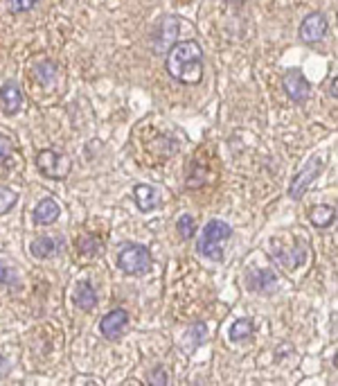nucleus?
Listing matches in <instances>:
<instances>
[{
    "mask_svg": "<svg viewBox=\"0 0 338 386\" xmlns=\"http://www.w3.org/2000/svg\"><path fill=\"white\" fill-rule=\"evenodd\" d=\"M167 75L181 84H199L203 79V48L196 41L174 43L167 52Z\"/></svg>",
    "mask_w": 338,
    "mask_h": 386,
    "instance_id": "obj_1",
    "label": "nucleus"
},
{
    "mask_svg": "<svg viewBox=\"0 0 338 386\" xmlns=\"http://www.w3.org/2000/svg\"><path fill=\"white\" fill-rule=\"evenodd\" d=\"M232 235V229L230 224L221 222V219H212L205 224L203 229V235L199 237V244H196V251H199L203 258H210V260H224V248L221 244L228 242Z\"/></svg>",
    "mask_w": 338,
    "mask_h": 386,
    "instance_id": "obj_2",
    "label": "nucleus"
},
{
    "mask_svg": "<svg viewBox=\"0 0 338 386\" xmlns=\"http://www.w3.org/2000/svg\"><path fill=\"white\" fill-rule=\"evenodd\" d=\"M118 267L129 276H145L151 269V253L143 244H124L118 255Z\"/></svg>",
    "mask_w": 338,
    "mask_h": 386,
    "instance_id": "obj_3",
    "label": "nucleus"
},
{
    "mask_svg": "<svg viewBox=\"0 0 338 386\" xmlns=\"http://www.w3.org/2000/svg\"><path fill=\"white\" fill-rule=\"evenodd\" d=\"M37 167H39V172L45 179L61 181V179H66L70 174V169H73V163H70V158L66 154H61V152L43 150L37 156Z\"/></svg>",
    "mask_w": 338,
    "mask_h": 386,
    "instance_id": "obj_4",
    "label": "nucleus"
},
{
    "mask_svg": "<svg viewBox=\"0 0 338 386\" xmlns=\"http://www.w3.org/2000/svg\"><path fill=\"white\" fill-rule=\"evenodd\" d=\"M325 169V163L322 158H311V161L305 163V167L300 169V172L294 176V181H291L289 186V197L294 201H300L302 197L307 195V190L311 188V183L320 176V172Z\"/></svg>",
    "mask_w": 338,
    "mask_h": 386,
    "instance_id": "obj_5",
    "label": "nucleus"
},
{
    "mask_svg": "<svg viewBox=\"0 0 338 386\" xmlns=\"http://www.w3.org/2000/svg\"><path fill=\"white\" fill-rule=\"evenodd\" d=\"M179 30H181V20L179 16H165L160 20V25L154 34V41H151V48H154L156 54H165L171 50V45L176 43L179 37Z\"/></svg>",
    "mask_w": 338,
    "mask_h": 386,
    "instance_id": "obj_6",
    "label": "nucleus"
},
{
    "mask_svg": "<svg viewBox=\"0 0 338 386\" xmlns=\"http://www.w3.org/2000/svg\"><path fill=\"white\" fill-rule=\"evenodd\" d=\"M126 325H129V312L118 308V310H111L109 314L102 316L99 332L104 334V339H109V342H118V339L124 334Z\"/></svg>",
    "mask_w": 338,
    "mask_h": 386,
    "instance_id": "obj_7",
    "label": "nucleus"
},
{
    "mask_svg": "<svg viewBox=\"0 0 338 386\" xmlns=\"http://www.w3.org/2000/svg\"><path fill=\"white\" fill-rule=\"evenodd\" d=\"M327 30H330L327 16L320 14V11H313V14H309L300 23V39L305 43H318L327 37Z\"/></svg>",
    "mask_w": 338,
    "mask_h": 386,
    "instance_id": "obj_8",
    "label": "nucleus"
},
{
    "mask_svg": "<svg viewBox=\"0 0 338 386\" xmlns=\"http://www.w3.org/2000/svg\"><path fill=\"white\" fill-rule=\"evenodd\" d=\"M282 88L286 90V95L294 99L296 104H305V102L311 97V84L300 71H289L282 77Z\"/></svg>",
    "mask_w": 338,
    "mask_h": 386,
    "instance_id": "obj_9",
    "label": "nucleus"
},
{
    "mask_svg": "<svg viewBox=\"0 0 338 386\" xmlns=\"http://www.w3.org/2000/svg\"><path fill=\"white\" fill-rule=\"evenodd\" d=\"M0 102H3V111L7 116H16L23 107V90L16 82H5L0 86Z\"/></svg>",
    "mask_w": 338,
    "mask_h": 386,
    "instance_id": "obj_10",
    "label": "nucleus"
},
{
    "mask_svg": "<svg viewBox=\"0 0 338 386\" xmlns=\"http://www.w3.org/2000/svg\"><path fill=\"white\" fill-rule=\"evenodd\" d=\"M246 285L251 291H260V294H271L277 289V276L269 269H260L253 271V274L246 278Z\"/></svg>",
    "mask_w": 338,
    "mask_h": 386,
    "instance_id": "obj_11",
    "label": "nucleus"
},
{
    "mask_svg": "<svg viewBox=\"0 0 338 386\" xmlns=\"http://www.w3.org/2000/svg\"><path fill=\"white\" fill-rule=\"evenodd\" d=\"M59 215H61V208L54 199H41L37 203V208H34L32 217H34V224L50 226V224H54L56 219H59Z\"/></svg>",
    "mask_w": 338,
    "mask_h": 386,
    "instance_id": "obj_12",
    "label": "nucleus"
},
{
    "mask_svg": "<svg viewBox=\"0 0 338 386\" xmlns=\"http://www.w3.org/2000/svg\"><path fill=\"white\" fill-rule=\"evenodd\" d=\"M133 201L140 212H151L156 210L158 206V190L154 186H147V183H138L133 188Z\"/></svg>",
    "mask_w": 338,
    "mask_h": 386,
    "instance_id": "obj_13",
    "label": "nucleus"
},
{
    "mask_svg": "<svg viewBox=\"0 0 338 386\" xmlns=\"http://www.w3.org/2000/svg\"><path fill=\"white\" fill-rule=\"evenodd\" d=\"M73 301L79 310L84 312H90L92 308L97 305V294H95V287L90 285L88 280H81L75 285V294H73Z\"/></svg>",
    "mask_w": 338,
    "mask_h": 386,
    "instance_id": "obj_14",
    "label": "nucleus"
},
{
    "mask_svg": "<svg viewBox=\"0 0 338 386\" xmlns=\"http://www.w3.org/2000/svg\"><path fill=\"white\" fill-rule=\"evenodd\" d=\"M271 258L275 260L279 267L294 271V269H298L307 260V248L300 246V248H294V251H291V248H289V251H273Z\"/></svg>",
    "mask_w": 338,
    "mask_h": 386,
    "instance_id": "obj_15",
    "label": "nucleus"
},
{
    "mask_svg": "<svg viewBox=\"0 0 338 386\" xmlns=\"http://www.w3.org/2000/svg\"><path fill=\"white\" fill-rule=\"evenodd\" d=\"M309 222L316 226V229H327L336 222V208L327 206V203H318L309 210Z\"/></svg>",
    "mask_w": 338,
    "mask_h": 386,
    "instance_id": "obj_16",
    "label": "nucleus"
},
{
    "mask_svg": "<svg viewBox=\"0 0 338 386\" xmlns=\"http://www.w3.org/2000/svg\"><path fill=\"white\" fill-rule=\"evenodd\" d=\"M30 253L37 260L52 258L56 253V240H54V237H48V235H41V237H37V240L30 244Z\"/></svg>",
    "mask_w": 338,
    "mask_h": 386,
    "instance_id": "obj_17",
    "label": "nucleus"
},
{
    "mask_svg": "<svg viewBox=\"0 0 338 386\" xmlns=\"http://www.w3.org/2000/svg\"><path fill=\"white\" fill-rule=\"evenodd\" d=\"M255 332V323L251 319H237L235 323L230 325V330H228V337H230V342H243V339H251Z\"/></svg>",
    "mask_w": 338,
    "mask_h": 386,
    "instance_id": "obj_18",
    "label": "nucleus"
},
{
    "mask_svg": "<svg viewBox=\"0 0 338 386\" xmlns=\"http://www.w3.org/2000/svg\"><path fill=\"white\" fill-rule=\"evenodd\" d=\"M102 248H104V244L97 235H81L79 237V251L84 255H99Z\"/></svg>",
    "mask_w": 338,
    "mask_h": 386,
    "instance_id": "obj_19",
    "label": "nucleus"
},
{
    "mask_svg": "<svg viewBox=\"0 0 338 386\" xmlns=\"http://www.w3.org/2000/svg\"><path fill=\"white\" fill-rule=\"evenodd\" d=\"M56 66L48 59H43L41 64H37V79L41 82V86H50L54 79H56Z\"/></svg>",
    "mask_w": 338,
    "mask_h": 386,
    "instance_id": "obj_20",
    "label": "nucleus"
},
{
    "mask_svg": "<svg viewBox=\"0 0 338 386\" xmlns=\"http://www.w3.org/2000/svg\"><path fill=\"white\" fill-rule=\"evenodd\" d=\"M18 203V195H16V190H11L7 186H0V215H5L9 212L11 208H14Z\"/></svg>",
    "mask_w": 338,
    "mask_h": 386,
    "instance_id": "obj_21",
    "label": "nucleus"
},
{
    "mask_svg": "<svg viewBox=\"0 0 338 386\" xmlns=\"http://www.w3.org/2000/svg\"><path fill=\"white\" fill-rule=\"evenodd\" d=\"M176 233L183 237V240H190L196 233V222L192 215H181L179 222H176Z\"/></svg>",
    "mask_w": 338,
    "mask_h": 386,
    "instance_id": "obj_22",
    "label": "nucleus"
},
{
    "mask_svg": "<svg viewBox=\"0 0 338 386\" xmlns=\"http://www.w3.org/2000/svg\"><path fill=\"white\" fill-rule=\"evenodd\" d=\"M11 14H23V11H30L39 5V0H7Z\"/></svg>",
    "mask_w": 338,
    "mask_h": 386,
    "instance_id": "obj_23",
    "label": "nucleus"
},
{
    "mask_svg": "<svg viewBox=\"0 0 338 386\" xmlns=\"http://www.w3.org/2000/svg\"><path fill=\"white\" fill-rule=\"evenodd\" d=\"M188 337L192 339V346H194V348H199V346L203 344V339L207 337V327H205V323H194V325L190 327Z\"/></svg>",
    "mask_w": 338,
    "mask_h": 386,
    "instance_id": "obj_24",
    "label": "nucleus"
},
{
    "mask_svg": "<svg viewBox=\"0 0 338 386\" xmlns=\"http://www.w3.org/2000/svg\"><path fill=\"white\" fill-rule=\"evenodd\" d=\"M149 384H156V386H165L169 384V373L162 368V366H156L154 370L149 373Z\"/></svg>",
    "mask_w": 338,
    "mask_h": 386,
    "instance_id": "obj_25",
    "label": "nucleus"
},
{
    "mask_svg": "<svg viewBox=\"0 0 338 386\" xmlns=\"http://www.w3.org/2000/svg\"><path fill=\"white\" fill-rule=\"evenodd\" d=\"M16 282V274L14 269H11L9 265L0 263V287H7V285H14Z\"/></svg>",
    "mask_w": 338,
    "mask_h": 386,
    "instance_id": "obj_26",
    "label": "nucleus"
},
{
    "mask_svg": "<svg viewBox=\"0 0 338 386\" xmlns=\"http://www.w3.org/2000/svg\"><path fill=\"white\" fill-rule=\"evenodd\" d=\"M9 154H11V140L7 138V135L0 133V161H3V158H7Z\"/></svg>",
    "mask_w": 338,
    "mask_h": 386,
    "instance_id": "obj_27",
    "label": "nucleus"
},
{
    "mask_svg": "<svg viewBox=\"0 0 338 386\" xmlns=\"http://www.w3.org/2000/svg\"><path fill=\"white\" fill-rule=\"evenodd\" d=\"M330 95L336 99V77H332V84H330Z\"/></svg>",
    "mask_w": 338,
    "mask_h": 386,
    "instance_id": "obj_28",
    "label": "nucleus"
}]
</instances>
